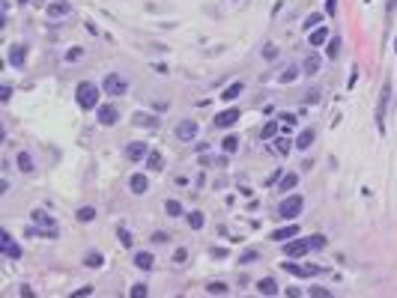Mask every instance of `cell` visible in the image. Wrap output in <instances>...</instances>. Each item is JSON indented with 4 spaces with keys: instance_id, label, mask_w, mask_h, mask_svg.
<instances>
[{
    "instance_id": "obj_9",
    "label": "cell",
    "mask_w": 397,
    "mask_h": 298,
    "mask_svg": "<svg viewBox=\"0 0 397 298\" xmlns=\"http://www.w3.org/2000/svg\"><path fill=\"white\" fill-rule=\"evenodd\" d=\"M149 152H152V149H149L143 140H132V143L126 146V158H129V161H143Z\"/></svg>"
},
{
    "instance_id": "obj_33",
    "label": "cell",
    "mask_w": 397,
    "mask_h": 298,
    "mask_svg": "<svg viewBox=\"0 0 397 298\" xmlns=\"http://www.w3.org/2000/svg\"><path fill=\"white\" fill-rule=\"evenodd\" d=\"M132 122H134V125H149V128H152V125H155V116H149V113H134Z\"/></svg>"
},
{
    "instance_id": "obj_43",
    "label": "cell",
    "mask_w": 397,
    "mask_h": 298,
    "mask_svg": "<svg viewBox=\"0 0 397 298\" xmlns=\"http://www.w3.org/2000/svg\"><path fill=\"white\" fill-rule=\"evenodd\" d=\"M117 236H120V242H123L126 248H132V242H134V239H132V233H129V230H120Z\"/></svg>"
},
{
    "instance_id": "obj_51",
    "label": "cell",
    "mask_w": 397,
    "mask_h": 298,
    "mask_svg": "<svg viewBox=\"0 0 397 298\" xmlns=\"http://www.w3.org/2000/svg\"><path fill=\"white\" fill-rule=\"evenodd\" d=\"M338 9V0H326V12H335Z\"/></svg>"
},
{
    "instance_id": "obj_22",
    "label": "cell",
    "mask_w": 397,
    "mask_h": 298,
    "mask_svg": "<svg viewBox=\"0 0 397 298\" xmlns=\"http://www.w3.org/2000/svg\"><path fill=\"white\" fill-rule=\"evenodd\" d=\"M296 182H299V176H296V173H284V176L278 179V191H284V194H287V191H293V188H296Z\"/></svg>"
},
{
    "instance_id": "obj_26",
    "label": "cell",
    "mask_w": 397,
    "mask_h": 298,
    "mask_svg": "<svg viewBox=\"0 0 397 298\" xmlns=\"http://www.w3.org/2000/svg\"><path fill=\"white\" fill-rule=\"evenodd\" d=\"M296 78H299V69H296V66H287V69L278 75V81H281V84H293Z\"/></svg>"
},
{
    "instance_id": "obj_27",
    "label": "cell",
    "mask_w": 397,
    "mask_h": 298,
    "mask_svg": "<svg viewBox=\"0 0 397 298\" xmlns=\"http://www.w3.org/2000/svg\"><path fill=\"white\" fill-rule=\"evenodd\" d=\"M293 143H296V140H290V137H278V140H275V152H278V155H287V152L293 149Z\"/></svg>"
},
{
    "instance_id": "obj_10",
    "label": "cell",
    "mask_w": 397,
    "mask_h": 298,
    "mask_svg": "<svg viewBox=\"0 0 397 298\" xmlns=\"http://www.w3.org/2000/svg\"><path fill=\"white\" fill-rule=\"evenodd\" d=\"M197 131H200V128H197L194 119H182V122L176 125V137H179V140H194Z\"/></svg>"
},
{
    "instance_id": "obj_16",
    "label": "cell",
    "mask_w": 397,
    "mask_h": 298,
    "mask_svg": "<svg viewBox=\"0 0 397 298\" xmlns=\"http://www.w3.org/2000/svg\"><path fill=\"white\" fill-rule=\"evenodd\" d=\"M326 42H329V27L311 30V48H320V45H326Z\"/></svg>"
},
{
    "instance_id": "obj_34",
    "label": "cell",
    "mask_w": 397,
    "mask_h": 298,
    "mask_svg": "<svg viewBox=\"0 0 397 298\" xmlns=\"http://www.w3.org/2000/svg\"><path fill=\"white\" fill-rule=\"evenodd\" d=\"M146 167L149 170H161V152H149L146 155Z\"/></svg>"
},
{
    "instance_id": "obj_4",
    "label": "cell",
    "mask_w": 397,
    "mask_h": 298,
    "mask_svg": "<svg viewBox=\"0 0 397 298\" xmlns=\"http://www.w3.org/2000/svg\"><path fill=\"white\" fill-rule=\"evenodd\" d=\"M389 99H392V81L383 84L380 104H377V128H380V134H386V110H389Z\"/></svg>"
},
{
    "instance_id": "obj_30",
    "label": "cell",
    "mask_w": 397,
    "mask_h": 298,
    "mask_svg": "<svg viewBox=\"0 0 397 298\" xmlns=\"http://www.w3.org/2000/svg\"><path fill=\"white\" fill-rule=\"evenodd\" d=\"M164 212H167L170 218H179V215H182V203H179V200H167V203H164Z\"/></svg>"
},
{
    "instance_id": "obj_47",
    "label": "cell",
    "mask_w": 397,
    "mask_h": 298,
    "mask_svg": "<svg viewBox=\"0 0 397 298\" xmlns=\"http://www.w3.org/2000/svg\"><path fill=\"white\" fill-rule=\"evenodd\" d=\"M311 245L314 248H326V236H311Z\"/></svg>"
},
{
    "instance_id": "obj_45",
    "label": "cell",
    "mask_w": 397,
    "mask_h": 298,
    "mask_svg": "<svg viewBox=\"0 0 397 298\" xmlns=\"http://www.w3.org/2000/svg\"><path fill=\"white\" fill-rule=\"evenodd\" d=\"M257 260V251H245L242 257H239V263H254Z\"/></svg>"
},
{
    "instance_id": "obj_5",
    "label": "cell",
    "mask_w": 397,
    "mask_h": 298,
    "mask_svg": "<svg viewBox=\"0 0 397 298\" xmlns=\"http://www.w3.org/2000/svg\"><path fill=\"white\" fill-rule=\"evenodd\" d=\"M311 248H314L311 239H293V242L284 245V257H287V260H293V257H305Z\"/></svg>"
},
{
    "instance_id": "obj_37",
    "label": "cell",
    "mask_w": 397,
    "mask_h": 298,
    "mask_svg": "<svg viewBox=\"0 0 397 298\" xmlns=\"http://www.w3.org/2000/svg\"><path fill=\"white\" fill-rule=\"evenodd\" d=\"M206 293H209V296H224V293H227V287H224L221 281H212V284L206 287Z\"/></svg>"
},
{
    "instance_id": "obj_39",
    "label": "cell",
    "mask_w": 397,
    "mask_h": 298,
    "mask_svg": "<svg viewBox=\"0 0 397 298\" xmlns=\"http://www.w3.org/2000/svg\"><path fill=\"white\" fill-rule=\"evenodd\" d=\"M81 57H84V51H81V48H69V51H66V63H78Z\"/></svg>"
},
{
    "instance_id": "obj_11",
    "label": "cell",
    "mask_w": 397,
    "mask_h": 298,
    "mask_svg": "<svg viewBox=\"0 0 397 298\" xmlns=\"http://www.w3.org/2000/svg\"><path fill=\"white\" fill-rule=\"evenodd\" d=\"M284 266V272H290V275H296V278H311V275H320V269L317 266H296V263H281Z\"/></svg>"
},
{
    "instance_id": "obj_25",
    "label": "cell",
    "mask_w": 397,
    "mask_h": 298,
    "mask_svg": "<svg viewBox=\"0 0 397 298\" xmlns=\"http://www.w3.org/2000/svg\"><path fill=\"white\" fill-rule=\"evenodd\" d=\"M221 149H224L227 155H233V152H239V137H233V134H227V137L221 140Z\"/></svg>"
},
{
    "instance_id": "obj_2",
    "label": "cell",
    "mask_w": 397,
    "mask_h": 298,
    "mask_svg": "<svg viewBox=\"0 0 397 298\" xmlns=\"http://www.w3.org/2000/svg\"><path fill=\"white\" fill-rule=\"evenodd\" d=\"M302 209H305V200H302L299 194H290V197H284V200H281L278 215H281L284 221H296V218L302 215Z\"/></svg>"
},
{
    "instance_id": "obj_48",
    "label": "cell",
    "mask_w": 397,
    "mask_h": 298,
    "mask_svg": "<svg viewBox=\"0 0 397 298\" xmlns=\"http://www.w3.org/2000/svg\"><path fill=\"white\" fill-rule=\"evenodd\" d=\"M185 257H188V251H185V248H179V251L173 254V263H185Z\"/></svg>"
},
{
    "instance_id": "obj_35",
    "label": "cell",
    "mask_w": 397,
    "mask_h": 298,
    "mask_svg": "<svg viewBox=\"0 0 397 298\" xmlns=\"http://www.w3.org/2000/svg\"><path fill=\"white\" fill-rule=\"evenodd\" d=\"M33 221H36V224H48V227H57V224H54V218H51V215H45L42 209H36V212H33Z\"/></svg>"
},
{
    "instance_id": "obj_50",
    "label": "cell",
    "mask_w": 397,
    "mask_h": 298,
    "mask_svg": "<svg viewBox=\"0 0 397 298\" xmlns=\"http://www.w3.org/2000/svg\"><path fill=\"white\" fill-rule=\"evenodd\" d=\"M212 257H218V260H224V257H227V251H224V248H212Z\"/></svg>"
},
{
    "instance_id": "obj_40",
    "label": "cell",
    "mask_w": 397,
    "mask_h": 298,
    "mask_svg": "<svg viewBox=\"0 0 397 298\" xmlns=\"http://www.w3.org/2000/svg\"><path fill=\"white\" fill-rule=\"evenodd\" d=\"M146 293H149V290H146L143 284H134V287L129 290V296H132V298H143V296H146Z\"/></svg>"
},
{
    "instance_id": "obj_23",
    "label": "cell",
    "mask_w": 397,
    "mask_h": 298,
    "mask_svg": "<svg viewBox=\"0 0 397 298\" xmlns=\"http://www.w3.org/2000/svg\"><path fill=\"white\" fill-rule=\"evenodd\" d=\"M18 170H21V173H33V170H36L30 152H18Z\"/></svg>"
},
{
    "instance_id": "obj_15",
    "label": "cell",
    "mask_w": 397,
    "mask_h": 298,
    "mask_svg": "<svg viewBox=\"0 0 397 298\" xmlns=\"http://www.w3.org/2000/svg\"><path fill=\"white\" fill-rule=\"evenodd\" d=\"M296 236H299V227H296V224H290V227L275 230V233H272V242H287V239H296Z\"/></svg>"
},
{
    "instance_id": "obj_42",
    "label": "cell",
    "mask_w": 397,
    "mask_h": 298,
    "mask_svg": "<svg viewBox=\"0 0 397 298\" xmlns=\"http://www.w3.org/2000/svg\"><path fill=\"white\" fill-rule=\"evenodd\" d=\"M320 101V90H311V93H305V104H317Z\"/></svg>"
},
{
    "instance_id": "obj_13",
    "label": "cell",
    "mask_w": 397,
    "mask_h": 298,
    "mask_svg": "<svg viewBox=\"0 0 397 298\" xmlns=\"http://www.w3.org/2000/svg\"><path fill=\"white\" fill-rule=\"evenodd\" d=\"M24 60H27V45H12V48H9V63H12L15 69H21Z\"/></svg>"
},
{
    "instance_id": "obj_8",
    "label": "cell",
    "mask_w": 397,
    "mask_h": 298,
    "mask_svg": "<svg viewBox=\"0 0 397 298\" xmlns=\"http://www.w3.org/2000/svg\"><path fill=\"white\" fill-rule=\"evenodd\" d=\"M96 119H99L102 125H114V122L120 119L117 104H99V107H96Z\"/></svg>"
},
{
    "instance_id": "obj_7",
    "label": "cell",
    "mask_w": 397,
    "mask_h": 298,
    "mask_svg": "<svg viewBox=\"0 0 397 298\" xmlns=\"http://www.w3.org/2000/svg\"><path fill=\"white\" fill-rule=\"evenodd\" d=\"M242 116V110L239 107H227V110H221V113H215V119H212V125L215 128H230L236 119Z\"/></svg>"
},
{
    "instance_id": "obj_52",
    "label": "cell",
    "mask_w": 397,
    "mask_h": 298,
    "mask_svg": "<svg viewBox=\"0 0 397 298\" xmlns=\"http://www.w3.org/2000/svg\"><path fill=\"white\" fill-rule=\"evenodd\" d=\"M18 3H27V0H18Z\"/></svg>"
},
{
    "instance_id": "obj_28",
    "label": "cell",
    "mask_w": 397,
    "mask_h": 298,
    "mask_svg": "<svg viewBox=\"0 0 397 298\" xmlns=\"http://www.w3.org/2000/svg\"><path fill=\"white\" fill-rule=\"evenodd\" d=\"M338 54H341V39L335 36V39H329V48H326V57H329V60H338Z\"/></svg>"
},
{
    "instance_id": "obj_20",
    "label": "cell",
    "mask_w": 397,
    "mask_h": 298,
    "mask_svg": "<svg viewBox=\"0 0 397 298\" xmlns=\"http://www.w3.org/2000/svg\"><path fill=\"white\" fill-rule=\"evenodd\" d=\"M257 293L260 296H278V284L272 278H263V281H257Z\"/></svg>"
},
{
    "instance_id": "obj_24",
    "label": "cell",
    "mask_w": 397,
    "mask_h": 298,
    "mask_svg": "<svg viewBox=\"0 0 397 298\" xmlns=\"http://www.w3.org/2000/svg\"><path fill=\"white\" fill-rule=\"evenodd\" d=\"M96 215H99V212H96V209H93V206H81V209H78V215H75V218H78V221H81V224H90V221H96Z\"/></svg>"
},
{
    "instance_id": "obj_32",
    "label": "cell",
    "mask_w": 397,
    "mask_h": 298,
    "mask_svg": "<svg viewBox=\"0 0 397 298\" xmlns=\"http://www.w3.org/2000/svg\"><path fill=\"white\" fill-rule=\"evenodd\" d=\"M320 21H323V15H320V12H311V15L305 18V30H308V33H311V30H317V27H320Z\"/></svg>"
},
{
    "instance_id": "obj_46",
    "label": "cell",
    "mask_w": 397,
    "mask_h": 298,
    "mask_svg": "<svg viewBox=\"0 0 397 298\" xmlns=\"http://www.w3.org/2000/svg\"><path fill=\"white\" fill-rule=\"evenodd\" d=\"M308 293H311V296H320V298L332 296V293H329V290H323V287H311V290H308Z\"/></svg>"
},
{
    "instance_id": "obj_49",
    "label": "cell",
    "mask_w": 397,
    "mask_h": 298,
    "mask_svg": "<svg viewBox=\"0 0 397 298\" xmlns=\"http://www.w3.org/2000/svg\"><path fill=\"white\" fill-rule=\"evenodd\" d=\"M152 242L161 245V242H167V236H164V233H152Z\"/></svg>"
},
{
    "instance_id": "obj_41",
    "label": "cell",
    "mask_w": 397,
    "mask_h": 298,
    "mask_svg": "<svg viewBox=\"0 0 397 298\" xmlns=\"http://www.w3.org/2000/svg\"><path fill=\"white\" fill-rule=\"evenodd\" d=\"M263 57H266V60H275V57H278V45H272V42H269V45L263 48Z\"/></svg>"
},
{
    "instance_id": "obj_31",
    "label": "cell",
    "mask_w": 397,
    "mask_h": 298,
    "mask_svg": "<svg viewBox=\"0 0 397 298\" xmlns=\"http://www.w3.org/2000/svg\"><path fill=\"white\" fill-rule=\"evenodd\" d=\"M203 224H206L203 212H191V215H188V227H191V230H203Z\"/></svg>"
},
{
    "instance_id": "obj_18",
    "label": "cell",
    "mask_w": 397,
    "mask_h": 298,
    "mask_svg": "<svg viewBox=\"0 0 397 298\" xmlns=\"http://www.w3.org/2000/svg\"><path fill=\"white\" fill-rule=\"evenodd\" d=\"M314 140H317V131H314V128H305V131L296 137V146H299V149H311Z\"/></svg>"
},
{
    "instance_id": "obj_44",
    "label": "cell",
    "mask_w": 397,
    "mask_h": 298,
    "mask_svg": "<svg viewBox=\"0 0 397 298\" xmlns=\"http://www.w3.org/2000/svg\"><path fill=\"white\" fill-rule=\"evenodd\" d=\"M9 99H12V87L3 84V87H0V101H9Z\"/></svg>"
},
{
    "instance_id": "obj_17",
    "label": "cell",
    "mask_w": 397,
    "mask_h": 298,
    "mask_svg": "<svg viewBox=\"0 0 397 298\" xmlns=\"http://www.w3.org/2000/svg\"><path fill=\"white\" fill-rule=\"evenodd\" d=\"M302 69H305V75H317V72H320V54H314V51H311V54L305 57Z\"/></svg>"
},
{
    "instance_id": "obj_14",
    "label": "cell",
    "mask_w": 397,
    "mask_h": 298,
    "mask_svg": "<svg viewBox=\"0 0 397 298\" xmlns=\"http://www.w3.org/2000/svg\"><path fill=\"white\" fill-rule=\"evenodd\" d=\"M129 188H132V194H146L149 182H146V176H143V173H134V176L129 179Z\"/></svg>"
},
{
    "instance_id": "obj_36",
    "label": "cell",
    "mask_w": 397,
    "mask_h": 298,
    "mask_svg": "<svg viewBox=\"0 0 397 298\" xmlns=\"http://www.w3.org/2000/svg\"><path fill=\"white\" fill-rule=\"evenodd\" d=\"M102 263H105V260H102V254H87V260H84V266H87V269H99Z\"/></svg>"
},
{
    "instance_id": "obj_21",
    "label": "cell",
    "mask_w": 397,
    "mask_h": 298,
    "mask_svg": "<svg viewBox=\"0 0 397 298\" xmlns=\"http://www.w3.org/2000/svg\"><path fill=\"white\" fill-rule=\"evenodd\" d=\"M242 90H245V84H242V81H233V84H230V87H227V90H224L218 99H224V101H233V99H236Z\"/></svg>"
},
{
    "instance_id": "obj_6",
    "label": "cell",
    "mask_w": 397,
    "mask_h": 298,
    "mask_svg": "<svg viewBox=\"0 0 397 298\" xmlns=\"http://www.w3.org/2000/svg\"><path fill=\"white\" fill-rule=\"evenodd\" d=\"M0 254L3 257H9V260H21V248H18V242L9 236V233H0Z\"/></svg>"
},
{
    "instance_id": "obj_3",
    "label": "cell",
    "mask_w": 397,
    "mask_h": 298,
    "mask_svg": "<svg viewBox=\"0 0 397 298\" xmlns=\"http://www.w3.org/2000/svg\"><path fill=\"white\" fill-rule=\"evenodd\" d=\"M102 90H105L108 96H126L129 81H126V78H120L117 72H108V75H105V81H102Z\"/></svg>"
},
{
    "instance_id": "obj_1",
    "label": "cell",
    "mask_w": 397,
    "mask_h": 298,
    "mask_svg": "<svg viewBox=\"0 0 397 298\" xmlns=\"http://www.w3.org/2000/svg\"><path fill=\"white\" fill-rule=\"evenodd\" d=\"M99 96H102V90H99L93 81H81V84L75 87V101H78V107H84V110H96V107H99Z\"/></svg>"
},
{
    "instance_id": "obj_12",
    "label": "cell",
    "mask_w": 397,
    "mask_h": 298,
    "mask_svg": "<svg viewBox=\"0 0 397 298\" xmlns=\"http://www.w3.org/2000/svg\"><path fill=\"white\" fill-rule=\"evenodd\" d=\"M48 18H63V15H69L72 12V3L69 0H57V3H48Z\"/></svg>"
},
{
    "instance_id": "obj_29",
    "label": "cell",
    "mask_w": 397,
    "mask_h": 298,
    "mask_svg": "<svg viewBox=\"0 0 397 298\" xmlns=\"http://www.w3.org/2000/svg\"><path fill=\"white\" fill-rule=\"evenodd\" d=\"M278 125H281L278 119H269V122L263 125V140H272V137L278 134Z\"/></svg>"
},
{
    "instance_id": "obj_38",
    "label": "cell",
    "mask_w": 397,
    "mask_h": 298,
    "mask_svg": "<svg viewBox=\"0 0 397 298\" xmlns=\"http://www.w3.org/2000/svg\"><path fill=\"white\" fill-rule=\"evenodd\" d=\"M278 119H281V128H284V131H290V128L296 125V116H293V113H281Z\"/></svg>"
},
{
    "instance_id": "obj_19",
    "label": "cell",
    "mask_w": 397,
    "mask_h": 298,
    "mask_svg": "<svg viewBox=\"0 0 397 298\" xmlns=\"http://www.w3.org/2000/svg\"><path fill=\"white\" fill-rule=\"evenodd\" d=\"M152 263H155V260H152V254H146V251H137V254H134V266H137L140 272H149V269H152Z\"/></svg>"
}]
</instances>
